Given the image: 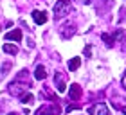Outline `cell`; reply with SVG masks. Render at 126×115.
I'll use <instances>...</instances> for the list:
<instances>
[{"mask_svg":"<svg viewBox=\"0 0 126 115\" xmlns=\"http://www.w3.org/2000/svg\"><path fill=\"white\" fill-rule=\"evenodd\" d=\"M70 11H72V4L68 2V0H58V4L54 5V16H56V20L67 16Z\"/></svg>","mask_w":126,"mask_h":115,"instance_id":"cell-1","label":"cell"},{"mask_svg":"<svg viewBox=\"0 0 126 115\" xmlns=\"http://www.w3.org/2000/svg\"><path fill=\"white\" fill-rule=\"evenodd\" d=\"M29 88H31V85L29 83H22V81H15L9 85V94H13V95H24V94H27L29 92Z\"/></svg>","mask_w":126,"mask_h":115,"instance_id":"cell-2","label":"cell"},{"mask_svg":"<svg viewBox=\"0 0 126 115\" xmlns=\"http://www.w3.org/2000/svg\"><path fill=\"white\" fill-rule=\"evenodd\" d=\"M88 115H108V106L103 102H97L88 108Z\"/></svg>","mask_w":126,"mask_h":115,"instance_id":"cell-3","label":"cell"},{"mask_svg":"<svg viewBox=\"0 0 126 115\" xmlns=\"http://www.w3.org/2000/svg\"><path fill=\"white\" fill-rule=\"evenodd\" d=\"M74 32H76V25H74V24H70V22L63 24V25H61V29H60V34H61V38H70Z\"/></svg>","mask_w":126,"mask_h":115,"instance_id":"cell-4","label":"cell"},{"mask_svg":"<svg viewBox=\"0 0 126 115\" xmlns=\"http://www.w3.org/2000/svg\"><path fill=\"white\" fill-rule=\"evenodd\" d=\"M32 20L36 22L38 25H43L47 22V13L45 11H32Z\"/></svg>","mask_w":126,"mask_h":115,"instance_id":"cell-5","label":"cell"},{"mask_svg":"<svg viewBox=\"0 0 126 115\" xmlns=\"http://www.w3.org/2000/svg\"><path fill=\"white\" fill-rule=\"evenodd\" d=\"M81 94H83L81 86L76 85V83H74V85L70 86V90H68V95H70V99H72V101H78L79 97H81Z\"/></svg>","mask_w":126,"mask_h":115,"instance_id":"cell-6","label":"cell"},{"mask_svg":"<svg viewBox=\"0 0 126 115\" xmlns=\"http://www.w3.org/2000/svg\"><path fill=\"white\" fill-rule=\"evenodd\" d=\"M54 81H56V88H58V92H65L67 85H65V76H63V74H56Z\"/></svg>","mask_w":126,"mask_h":115,"instance_id":"cell-7","label":"cell"},{"mask_svg":"<svg viewBox=\"0 0 126 115\" xmlns=\"http://www.w3.org/2000/svg\"><path fill=\"white\" fill-rule=\"evenodd\" d=\"M5 40H15V42H20V40H22V31H20V29H15V31L5 32Z\"/></svg>","mask_w":126,"mask_h":115,"instance_id":"cell-8","label":"cell"},{"mask_svg":"<svg viewBox=\"0 0 126 115\" xmlns=\"http://www.w3.org/2000/svg\"><path fill=\"white\" fill-rule=\"evenodd\" d=\"M34 77H36L38 81H42V79L47 77V70H45L43 65H38V67H36V70H34Z\"/></svg>","mask_w":126,"mask_h":115,"instance_id":"cell-9","label":"cell"},{"mask_svg":"<svg viewBox=\"0 0 126 115\" xmlns=\"http://www.w3.org/2000/svg\"><path fill=\"white\" fill-rule=\"evenodd\" d=\"M4 52H7V54H11V56H15V54H18V47L16 45H13V43H4Z\"/></svg>","mask_w":126,"mask_h":115,"instance_id":"cell-10","label":"cell"},{"mask_svg":"<svg viewBox=\"0 0 126 115\" xmlns=\"http://www.w3.org/2000/svg\"><path fill=\"white\" fill-rule=\"evenodd\" d=\"M79 65H81V59H79V58H72V59L68 61V70H70V72L78 70Z\"/></svg>","mask_w":126,"mask_h":115,"instance_id":"cell-11","label":"cell"},{"mask_svg":"<svg viewBox=\"0 0 126 115\" xmlns=\"http://www.w3.org/2000/svg\"><path fill=\"white\" fill-rule=\"evenodd\" d=\"M101 38H103V42H105L108 47H113V43H115V40H113L112 34H108V32H103L101 34Z\"/></svg>","mask_w":126,"mask_h":115,"instance_id":"cell-12","label":"cell"},{"mask_svg":"<svg viewBox=\"0 0 126 115\" xmlns=\"http://www.w3.org/2000/svg\"><path fill=\"white\" fill-rule=\"evenodd\" d=\"M20 102H24V104H32V102H34V95L27 92V94H24L20 97Z\"/></svg>","mask_w":126,"mask_h":115,"instance_id":"cell-13","label":"cell"},{"mask_svg":"<svg viewBox=\"0 0 126 115\" xmlns=\"http://www.w3.org/2000/svg\"><path fill=\"white\" fill-rule=\"evenodd\" d=\"M15 79H16V81H22V83H29V85H31V81L27 79V70H20V74H18V76H16Z\"/></svg>","mask_w":126,"mask_h":115,"instance_id":"cell-14","label":"cell"},{"mask_svg":"<svg viewBox=\"0 0 126 115\" xmlns=\"http://www.w3.org/2000/svg\"><path fill=\"white\" fill-rule=\"evenodd\" d=\"M112 36H113V40H115V42H119V40H123V38L126 36V31H123V29H117Z\"/></svg>","mask_w":126,"mask_h":115,"instance_id":"cell-15","label":"cell"},{"mask_svg":"<svg viewBox=\"0 0 126 115\" xmlns=\"http://www.w3.org/2000/svg\"><path fill=\"white\" fill-rule=\"evenodd\" d=\"M9 68H11V63H4V65H2V70H0V72H2V74H7Z\"/></svg>","mask_w":126,"mask_h":115,"instance_id":"cell-16","label":"cell"},{"mask_svg":"<svg viewBox=\"0 0 126 115\" xmlns=\"http://www.w3.org/2000/svg\"><path fill=\"white\" fill-rule=\"evenodd\" d=\"M72 110H78V106H76V104H70V106H67V112H72Z\"/></svg>","mask_w":126,"mask_h":115,"instance_id":"cell-17","label":"cell"},{"mask_svg":"<svg viewBox=\"0 0 126 115\" xmlns=\"http://www.w3.org/2000/svg\"><path fill=\"white\" fill-rule=\"evenodd\" d=\"M123 86L126 88V72H124V76H123Z\"/></svg>","mask_w":126,"mask_h":115,"instance_id":"cell-18","label":"cell"},{"mask_svg":"<svg viewBox=\"0 0 126 115\" xmlns=\"http://www.w3.org/2000/svg\"><path fill=\"white\" fill-rule=\"evenodd\" d=\"M81 2H83V4H90L92 0H81Z\"/></svg>","mask_w":126,"mask_h":115,"instance_id":"cell-19","label":"cell"},{"mask_svg":"<svg viewBox=\"0 0 126 115\" xmlns=\"http://www.w3.org/2000/svg\"><path fill=\"white\" fill-rule=\"evenodd\" d=\"M121 110H123V113L126 115V106H123V108H121Z\"/></svg>","mask_w":126,"mask_h":115,"instance_id":"cell-20","label":"cell"},{"mask_svg":"<svg viewBox=\"0 0 126 115\" xmlns=\"http://www.w3.org/2000/svg\"><path fill=\"white\" fill-rule=\"evenodd\" d=\"M7 115H16V113H7Z\"/></svg>","mask_w":126,"mask_h":115,"instance_id":"cell-21","label":"cell"}]
</instances>
